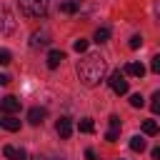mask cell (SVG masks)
Masks as SVG:
<instances>
[{
	"mask_svg": "<svg viewBox=\"0 0 160 160\" xmlns=\"http://www.w3.org/2000/svg\"><path fill=\"white\" fill-rule=\"evenodd\" d=\"M0 110H2V112H8V115H12V112H18V110H20V100H18V98H12V95H5V98L0 100Z\"/></svg>",
	"mask_w": 160,
	"mask_h": 160,
	"instance_id": "obj_5",
	"label": "cell"
},
{
	"mask_svg": "<svg viewBox=\"0 0 160 160\" xmlns=\"http://www.w3.org/2000/svg\"><path fill=\"white\" fill-rule=\"evenodd\" d=\"M118 135H120V130H108V132H105V140H108V142H115Z\"/></svg>",
	"mask_w": 160,
	"mask_h": 160,
	"instance_id": "obj_22",
	"label": "cell"
},
{
	"mask_svg": "<svg viewBox=\"0 0 160 160\" xmlns=\"http://www.w3.org/2000/svg\"><path fill=\"white\" fill-rule=\"evenodd\" d=\"M85 158H88V160H98V158H95V152H92V150H85Z\"/></svg>",
	"mask_w": 160,
	"mask_h": 160,
	"instance_id": "obj_27",
	"label": "cell"
},
{
	"mask_svg": "<svg viewBox=\"0 0 160 160\" xmlns=\"http://www.w3.org/2000/svg\"><path fill=\"white\" fill-rule=\"evenodd\" d=\"M110 38V28H98L95 30V42H105Z\"/></svg>",
	"mask_w": 160,
	"mask_h": 160,
	"instance_id": "obj_14",
	"label": "cell"
},
{
	"mask_svg": "<svg viewBox=\"0 0 160 160\" xmlns=\"http://www.w3.org/2000/svg\"><path fill=\"white\" fill-rule=\"evenodd\" d=\"M110 130H120V118L118 115H110Z\"/></svg>",
	"mask_w": 160,
	"mask_h": 160,
	"instance_id": "obj_24",
	"label": "cell"
},
{
	"mask_svg": "<svg viewBox=\"0 0 160 160\" xmlns=\"http://www.w3.org/2000/svg\"><path fill=\"white\" fill-rule=\"evenodd\" d=\"M72 48H75L78 52H85V50H88V40H85V38H80V40H75V45H72Z\"/></svg>",
	"mask_w": 160,
	"mask_h": 160,
	"instance_id": "obj_18",
	"label": "cell"
},
{
	"mask_svg": "<svg viewBox=\"0 0 160 160\" xmlns=\"http://www.w3.org/2000/svg\"><path fill=\"white\" fill-rule=\"evenodd\" d=\"M130 148H132L135 152H142V150H145V140H142L140 135H132V138H130Z\"/></svg>",
	"mask_w": 160,
	"mask_h": 160,
	"instance_id": "obj_13",
	"label": "cell"
},
{
	"mask_svg": "<svg viewBox=\"0 0 160 160\" xmlns=\"http://www.w3.org/2000/svg\"><path fill=\"white\" fill-rule=\"evenodd\" d=\"M142 132H145V135H155V132H158V122H155V120H145V122H142Z\"/></svg>",
	"mask_w": 160,
	"mask_h": 160,
	"instance_id": "obj_15",
	"label": "cell"
},
{
	"mask_svg": "<svg viewBox=\"0 0 160 160\" xmlns=\"http://www.w3.org/2000/svg\"><path fill=\"white\" fill-rule=\"evenodd\" d=\"M78 75H80V80H82L88 88L98 85V82L105 78V58H102L100 52H88V55H82V58L78 60Z\"/></svg>",
	"mask_w": 160,
	"mask_h": 160,
	"instance_id": "obj_1",
	"label": "cell"
},
{
	"mask_svg": "<svg viewBox=\"0 0 160 160\" xmlns=\"http://www.w3.org/2000/svg\"><path fill=\"white\" fill-rule=\"evenodd\" d=\"M52 160H62V158H52Z\"/></svg>",
	"mask_w": 160,
	"mask_h": 160,
	"instance_id": "obj_29",
	"label": "cell"
},
{
	"mask_svg": "<svg viewBox=\"0 0 160 160\" xmlns=\"http://www.w3.org/2000/svg\"><path fill=\"white\" fill-rule=\"evenodd\" d=\"M128 45H130V48H132V50H138V48H140V45H142V38H140V35H132V38H130V42H128Z\"/></svg>",
	"mask_w": 160,
	"mask_h": 160,
	"instance_id": "obj_21",
	"label": "cell"
},
{
	"mask_svg": "<svg viewBox=\"0 0 160 160\" xmlns=\"http://www.w3.org/2000/svg\"><path fill=\"white\" fill-rule=\"evenodd\" d=\"M110 88H112V92H115V95H125V92H128V80H125V72L115 70V72L110 75Z\"/></svg>",
	"mask_w": 160,
	"mask_h": 160,
	"instance_id": "obj_3",
	"label": "cell"
},
{
	"mask_svg": "<svg viewBox=\"0 0 160 160\" xmlns=\"http://www.w3.org/2000/svg\"><path fill=\"white\" fill-rule=\"evenodd\" d=\"M125 72L132 75V78H142V75H145V65H142V62H128V65H125Z\"/></svg>",
	"mask_w": 160,
	"mask_h": 160,
	"instance_id": "obj_10",
	"label": "cell"
},
{
	"mask_svg": "<svg viewBox=\"0 0 160 160\" xmlns=\"http://www.w3.org/2000/svg\"><path fill=\"white\" fill-rule=\"evenodd\" d=\"M55 130H58L60 138H70V135H72V122H70V118H60L58 125H55Z\"/></svg>",
	"mask_w": 160,
	"mask_h": 160,
	"instance_id": "obj_7",
	"label": "cell"
},
{
	"mask_svg": "<svg viewBox=\"0 0 160 160\" xmlns=\"http://www.w3.org/2000/svg\"><path fill=\"white\" fill-rule=\"evenodd\" d=\"M0 125H2L5 130H10V132H18V130H20V120H18L15 115H5V118L0 120Z\"/></svg>",
	"mask_w": 160,
	"mask_h": 160,
	"instance_id": "obj_9",
	"label": "cell"
},
{
	"mask_svg": "<svg viewBox=\"0 0 160 160\" xmlns=\"http://www.w3.org/2000/svg\"><path fill=\"white\" fill-rule=\"evenodd\" d=\"M150 70L160 75V55H155V58H152V62H150Z\"/></svg>",
	"mask_w": 160,
	"mask_h": 160,
	"instance_id": "obj_23",
	"label": "cell"
},
{
	"mask_svg": "<svg viewBox=\"0 0 160 160\" xmlns=\"http://www.w3.org/2000/svg\"><path fill=\"white\" fill-rule=\"evenodd\" d=\"M150 155H152L155 160H160V145H158V148H152V152H150Z\"/></svg>",
	"mask_w": 160,
	"mask_h": 160,
	"instance_id": "obj_26",
	"label": "cell"
},
{
	"mask_svg": "<svg viewBox=\"0 0 160 160\" xmlns=\"http://www.w3.org/2000/svg\"><path fill=\"white\" fill-rule=\"evenodd\" d=\"M78 128H80V132H92V128H95V122H92L90 118H82Z\"/></svg>",
	"mask_w": 160,
	"mask_h": 160,
	"instance_id": "obj_16",
	"label": "cell"
},
{
	"mask_svg": "<svg viewBox=\"0 0 160 160\" xmlns=\"http://www.w3.org/2000/svg\"><path fill=\"white\" fill-rule=\"evenodd\" d=\"M18 5L28 18H45L48 8H50V0H18Z\"/></svg>",
	"mask_w": 160,
	"mask_h": 160,
	"instance_id": "obj_2",
	"label": "cell"
},
{
	"mask_svg": "<svg viewBox=\"0 0 160 160\" xmlns=\"http://www.w3.org/2000/svg\"><path fill=\"white\" fill-rule=\"evenodd\" d=\"M10 82V75H5V72H0V85H8Z\"/></svg>",
	"mask_w": 160,
	"mask_h": 160,
	"instance_id": "obj_25",
	"label": "cell"
},
{
	"mask_svg": "<svg viewBox=\"0 0 160 160\" xmlns=\"http://www.w3.org/2000/svg\"><path fill=\"white\" fill-rule=\"evenodd\" d=\"M2 155H5L8 160H25V158H28V152H25L22 148H12V145H5V148H2Z\"/></svg>",
	"mask_w": 160,
	"mask_h": 160,
	"instance_id": "obj_6",
	"label": "cell"
},
{
	"mask_svg": "<svg viewBox=\"0 0 160 160\" xmlns=\"http://www.w3.org/2000/svg\"><path fill=\"white\" fill-rule=\"evenodd\" d=\"M152 102H150V108H152V112H160V92H155L152 98H150Z\"/></svg>",
	"mask_w": 160,
	"mask_h": 160,
	"instance_id": "obj_20",
	"label": "cell"
},
{
	"mask_svg": "<svg viewBox=\"0 0 160 160\" xmlns=\"http://www.w3.org/2000/svg\"><path fill=\"white\" fill-rule=\"evenodd\" d=\"M10 60H12L10 50H0V65H10Z\"/></svg>",
	"mask_w": 160,
	"mask_h": 160,
	"instance_id": "obj_19",
	"label": "cell"
},
{
	"mask_svg": "<svg viewBox=\"0 0 160 160\" xmlns=\"http://www.w3.org/2000/svg\"><path fill=\"white\" fill-rule=\"evenodd\" d=\"M42 118H45V110H42V108H32V110L28 112V120H30L32 125H40Z\"/></svg>",
	"mask_w": 160,
	"mask_h": 160,
	"instance_id": "obj_12",
	"label": "cell"
},
{
	"mask_svg": "<svg viewBox=\"0 0 160 160\" xmlns=\"http://www.w3.org/2000/svg\"><path fill=\"white\" fill-rule=\"evenodd\" d=\"M50 40H52V35H50V30H35L32 35H30V48H45V45H50Z\"/></svg>",
	"mask_w": 160,
	"mask_h": 160,
	"instance_id": "obj_4",
	"label": "cell"
},
{
	"mask_svg": "<svg viewBox=\"0 0 160 160\" xmlns=\"http://www.w3.org/2000/svg\"><path fill=\"white\" fill-rule=\"evenodd\" d=\"M25 160H42L40 155H32V158H25Z\"/></svg>",
	"mask_w": 160,
	"mask_h": 160,
	"instance_id": "obj_28",
	"label": "cell"
},
{
	"mask_svg": "<svg viewBox=\"0 0 160 160\" xmlns=\"http://www.w3.org/2000/svg\"><path fill=\"white\" fill-rule=\"evenodd\" d=\"M62 60H65V52H62V50H50V52H48V68L55 70Z\"/></svg>",
	"mask_w": 160,
	"mask_h": 160,
	"instance_id": "obj_8",
	"label": "cell"
},
{
	"mask_svg": "<svg viewBox=\"0 0 160 160\" xmlns=\"http://www.w3.org/2000/svg\"><path fill=\"white\" fill-rule=\"evenodd\" d=\"M80 10V2L78 0H65V2H60V12H65V15H72V12H78Z\"/></svg>",
	"mask_w": 160,
	"mask_h": 160,
	"instance_id": "obj_11",
	"label": "cell"
},
{
	"mask_svg": "<svg viewBox=\"0 0 160 160\" xmlns=\"http://www.w3.org/2000/svg\"><path fill=\"white\" fill-rule=\"evenodd\" d=\"M130 105H132V108H142V105H145V98H142L140 92H135V95H130Z\"/></svg>",
	"mask_w": 160,
	"mask_h": 160,
	"instance_id": "obj_17",
	"label": "cell"
}]
</instances>
